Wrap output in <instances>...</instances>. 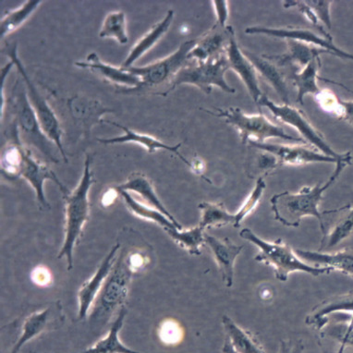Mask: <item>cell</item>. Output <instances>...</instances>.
Wrapping results in <instances>:
<instances>
[{
	"instance_id": "cell-1",
	"label": "cell",
	"mask_w": 353,
	"mask_h": 353,
	"mask_svg": "<svg viewBox=\"0 0 353 353\" xmlns=\"http://www.w3.org/2000/svg\"><path fill=\"white\" fill-rule=\"evenodd\" d=\"M352 156L349 152L347 157L336 163L332 175L324 183H319L314 187H303L300 192L292 194L288 191L274 195L270 199L271 208L276 221L289 228L300 227L301 219L306 216H314L319 219L323 235L327 233L324 223L325 214L330 211H319L323 195L327 191L347 165H352Z\"/></svg>"
},
{
	"instance_id": "cell-2",
	"label": "cell",
	"mask_w": 353,
	"mask_h": 353,
	"mask_svg": "<svg viewBox=\"0 0 353 353\" xmlns=\"http://www.w3.org/2000/svg\"><path fill=\"white\" fill-rule=\"evenodd\" d=\"M240 236L259 249L255 260L272 268L279 281H287L290 274L294 272H303L313 276L332 273L330 268H317L304 262L294 250L281 239L275 241H265L247 228L241 230Z\"/></svg>"
},
{
	"instance_id": "cell-3",
	"label": "cell",
	"mask_w": 353,
	"mask_h": 353,
	"mask_svg": "<svg viewBox=\"0 0 353 353\" xmlns=\"http://www.w3.org/2000/svg\"><path fill=\"white\" fill-rule=\"evenodd\" d=\"M91 164V157L86 156L80 183L74 191L63 195L66 223H65L64 243L59 252V258L61 259L66 257L69 270H72L73 268V250L79 239L81 238L84 225L88 221L89 214H90L89 192L94 183Z\"/></svg>"
},
{
	"instance_id": "cell-4",
	"label": "cell",
	"mask_w": 353,
	"mask_h": 353,
	"mask_svg": "<svg viewBox=\"0 0 353 353\" xmlns=\"http://www.w3.org/2000/svg\"><path fill=\"white\" fill-rule=\"evenodd\" d=\"M216 111L205 110L206 113L217 118L224 119L228 124L234 128L240 134L241 143H267L268 140L278 138L288 142L308 145L303 138L294 137L288 134L284 129L279 125L273 123L267 117L260 114L244 113L238 108H214Z\"/></svg>"
},
{
	"instance_id": "cell-5",
	"label": "cell",
	"mask_w": 353,
	"mask_h": 353,
	"mask_svg": "<svg viewBox=\"0 0 353 353\" xmlns=\"http://www.w3.org/2000/svg\"><path fill=\"white\" fill-rule=\"evenodd\" d=\"M2 53L13 62L14 67L17 68L19 74L23 79L24 84H26L27 94H28L30 103H31L32 108H34L35 114L38 119V121L42 128L43 134L47 135L48 139L51 141L61 152L62 159L65 162H68L66 152L64 150L63 145H62V135L63 130L61 129V122H59L58 117L52 110L50 105L48 104L46 99H43L42 94L37 90L31 79H30L28 72H26L23 62H21L18 55V43L17 42L9 43L6 48L2 50Z\"/></svg>"
},
{
	"instance_id": "cell-6",
	"label": "cell",
	"mask_w": 353,
	"mask_h": 353,
	"mask_svg": "<svg viewBox=\"0 0 353 353\" xmlns=\"http://www.w3.org/2000/svg\"><path fill=\"white\" fill-rule=\"evenodd\" d=\"M230 70L227 55L220 57L214 61L188 63L178 72L170 87L162 96L167 97L181 84H191L198 87L206 94H210L214 87H219L227 94H234L232 88L225 79L227 70Z\"/></svg>"
},
{
	"instance_id": "cell-7",
	"label": "cell",
	"mask_w": 353,
	"mask_h": 353,
	"mask_svg": "<svg viewBox=\"0 0 353 353\" xmlns=\"http://www.w3.org/2000/svg\"><path fill=\"white\" fill-rule=\"evenodd\" d=\"M13 115L15 117L14 124L21 137L28 143V145L34 146L41 153L45 154L48 159L53 162H59L54 157L51 141L47 135L43 134L42 128L30 103L26 84L24 83H16L13 89V96L10 99Z\"/></svg>"
},
{
	"instance_id": "cell-8",
	"label": "cell",
	"mask_w": 353,
	"mask_h": 353,
	"mask_svg": "<svg viewBox=\"0 0 353 353\" xmlns=\"http://www.w3.org/2000/svg\"><path fill=\"white\" fill-rule=\"evenodd\" d=\"M132 275L134 272L130 270L126 257L123 254H119L112 271L94 303L91 314L93 321H107L119 306L123 305L129 292Z\"/></svg>"
},
{
	"instance_id": "cell-9",
	"label": "cell",
	"mask_w": 353,
	"mask_h": 353,
	"mask_svg": "<svg viewBox=\"0 0 353 353\" xmlns=\"http://www.w3.org/2000/svg\"><path fill=\"white\" fill-rule=\"evenodd\" d=\"M197 39L186 41L181 43L180 48L175 52L164 59H159L146 66H134L124 70L132 72V74L137 75L140 79L142 85L139 89L165 86L167 89L163 92L165 93L178 72L189 63V53L195 47ZM162 94H160V96Z\"/></svg>"
},
{
	"instance_id": "cell-10",
	"label": "cell",
	"mask_w": 353,
	"mask_h": 353,
	"mask_svg": "<svg viewBox=\"0 0 353 353\" xmlns=\"http://www.w3.org/2000/svg\"><path fill=\"white\" fill-rule=\"evenodd\" d=\"M257 105L258 108H268L278 121L294 128L297 132H300L301 138L305 141L307 145L319 149L320 153L324 154L325 156L335 157L336 159H342L346 156L347 153L338 154L334 151L325 140L324 137L304 115L303 111L298 108L292 107V105L276 104L265 94L261 97Z\"/></svg>"
},
{
	"instance_id": "cell-11",
	"label": "cell",
	"mask_w": 353,
	"mask_h": 353,
	"mask_svg": "<svg viewBox=\"0 0 353 353\" xmlns=\"http://www.w3.org/2000/svg\"><path fill=\"white\" fill-rule=\"evenodd\" d=\"M248 34H265L267 37L281 38L285 40H294L297 42L314 46L322 48L330 53V55L339 57L343 59L353 61L352 54L345 52L336 47L333 43V38L322 37L312 30L305 28H295V27H286V28H268V27L252 26L245 30Z\"/></svg>"
},
{
	"instance_id": "cell-12",
	"label": "cell",
	"mask_w": 353,
	"mask_h": 353,
	"mask_svg": "<svg viewBox=\"0 0 353 353\" xmlns=\"http://www.w3.org/2000/svg\"><path fill=\"white\" fill-rule=\"evenodd\" d=\"M248 145L275 157L278 168L282 167V165H303L313 164V163H332V164H336L339 160H341L319 153V152L313 150V149H309L303 145H279V143L268 142H252L249 143ZM347 154L345 157H347Z\"/></svg>"
},
{
	"instance_id": "cell-13",
	"label": "cell",
	"mask_w": 353,
	"mask_h": 353,
	"mask_svg": "<svg viewBox=\"0 0 353 353\" xmlns=\"http://www.w3.org/2000/svg\"><path fill=\"white\" fill-rule=\"evenodd\" d=\"M20 176L23 178L34 190L38 202L43 208H50V203L46 198L45 191H43V184L46 181H51L56 183L62 194H70L69 190L59 181L56 173L50 170L47 165L35 159L32 152L26 146L24 148L23 160H21Z\"/></svg>"
},
{
	"instance_id": "cell-14",
	"label": "cell",
	"mask_w": 353,
	"mask_h": 353,
	"mask_svg": "<svg viewBox=\"0 0 353 353\" xmlns=\"http://www.w3.org/2000/svg\"><path fill=\"white\" fill-rule=\"evenodd\" d=\"M234 34L232 26L214 24L208 32L197 38L196 45L189 53L188 61L206 62L225 55L230 38Z\"/></svg>"
},
{
	"instance_id": "cell-15",
	"label": "cell",
	"mask_w": 353,
	"mask_h": 353,
	"mask_svg": "<svg viewBox=\"0 0 353 353\" xmlns=\"http://www.w3.org/2000/svg\"><path fill=\"white\" fill-rule=\"evenodd\" d=\"M119 244H116L107 256L103 260L101 265L97 268V272L90 279L84 282L78 293L79 301V319H85L87 314L92 306L94 305V301H96L97 296L101 292L105 281L112 271L114 265L118 259V252H119Z\"/></svg>"
},
{
	"instance_id": "cell-16",
	"label": "cell",
	"mask_w": 353,
	"mask_h": 353,
	"mask_svg": "<svg viewBox=\"0 0 353 353\" xmlns=\"http://www.w3.org/2000/svg\"><path fill=\"white\" fill-rule=\"evenodd\" d=\"M102 123L112 125V126L119 128V129L123 130L124 132V134L121 135V137L105 138V139L99 138V142L103 143V145H117V143H137V145L145 148L149 154L156 153L157 150H165L176 154V156L178 157L179 159L184 163V164L188 165L189 168L191 167V161H189L183 154H181L180 148H181V145H183V143H178V145H165V143H163L162 141L157 139L156 137H151V135L148 134H140V132H135L134 130H130V128L124 126V125L117 123L115 121L103 119Z\"/></svg>"
},
{
	"instance_id": "cell-17",
	"label": "cell",
	"mask_w": 353,
	"mask_h": 353,
	"mask_svg": "<svg viewBox=\"0 0 353 353\" xmlns=\"http://www.w3.org/2000/svg\"><path fill=\"white\" fill-rule=\"evenodd\" d=\"M228 61H229L230 70H233L243 81L247 90L252 99L256 105L259 103L261 97L263 96L261 90L259 81H258V73L254 65L249 59L244 55L243 50L239 47L235 34L230 38L229 46L226 50Z\"/></svg>"
},
{
	"instance_id": "cell-18",
	"label": "cell",
	"mask_w": 353,
	"mask_h": 353,
	"mask_svg": "<svg viewBox=\"0 0 353 353\" xmlns=\"http://www.w3.org/2000/svg\"><path fill=\"white\" fill-rule=\"evenodd\" d=\"M74 64L76 67L81 69H88L97 72L110 83L130 88L128 90L121 91V93L137 91L142 85L140 79L137 75L122 69L121 67L117 68L113 65L105 63L100 59L97 53L89 54L85 61H76Z\"/></svg>"
},
{
	"instance_id": "cell-19",
	"label": "cell",
	"mask_w": 353,
	"mask_h": 353,
	"mask_svg": "<svg viewBox=\"0 0 353 353\" xmlns=\"http://www.w3.org/2000/svg\"><path fill=\"white\" fill-rule=\"evenodd\" d=\"M296 254L307 263L317 268H327L353 279V249L328 252L295 249Z\"/></svg>"
},
{
	"instance_id": "cell-20",
	"label": "cell",
	"mask_w": 353,
	"mask_h": 353,
	"mask_svg": "<svg viewBox=\"0 0 353 353\" xmlns=\"http://www.w3.org/2000/svg\"><path fill=\"white\" fill-rule=\"evenodd\" d=\"M205 244H208L211 252H213L214 260L219 265L221 273L222 281L228 288H232L234 283L235 262L243 245L233 243L230 239L225 238L219 240L213 236L206 234Z\"/></svg>"
},
{
	"instance_id": "cell-21",
	"label": "cell",
	"mask_w": 353,
	"mask_h": 353,
	"mask_svg": "<svg viewBox=\"0 0 353 353\" xmlns=\"http://www.w3.org/2000/svg\"><path fill=\"white\" fill-rule=\"evenodd\" d=\"M244 55L254 65L257 73L270 83L274 90L279 94L284 105H290V92L286 73L282 68L271 61L268 55L257 56L256 54L243 50Z\"/></svg>"
},
{
	"instance_id": "cell-22",
	"label": "cell",
	"mask_w": 353,
	"mask_h": 353,
	"mask_svg": "<svg viewBox=\"0 0 353 353\" xmlns=\"http://www.w3.org/2000/svg\"><path fill=\"white\" fill-rule=\"evenodd\" d=\"M287 52L283 55H268L271 61L282 69L301 70L323 54H330L322 48L306 45L294 40H286Z\"/></svg>"
},
{
	"instance_id": "cell-23",
	"label": "cell",
	"mask_w": 353,
	"mask_h": 353,
	"mask_svg": "<svg viewBox=\"0 0 353 353\" xmlns=\"http://www.w3.org/2000/svg\"><path fill=\"white\" fill-rule=\"evenodd\" d=\"M116 189L118 190V191L132 192L139 195L145 203H148V206L157 209V211L161 212L163 214L168 217V219L178 227L179 230H183V227L179 223L178 220H176L175 217L170 213V211L165 208V206L163 205L161 200H160L159 195L157 194L156 190L154 188L153 183H152L148 176L143 175V174L132 173L124 183L117 186Z\"/></svg>"
},
{
	"instance_id": "cell-24",
	"label": "cell",
	"mask_w": 353,
	"mask_h": 353,
	"mask_svg": "<svg viewBox=\"0 0 353 353\" xmlns=\"http://www.w3.org/2000/svg\"><path fill=\"white\" fill-rule=\"evenodd\" d=\"M174 17H175V13L173 10H168L162 21L154 24L145 35H143L135 43L134 47L130 48L126 59L121 64L122 69H129V68L134 67L135 62L139 61L143 56L149 52L159 43V41L161 40L162 37L167 34L171 24L173 23Z\"/></svg>"
},
{
	"instance_id": "cell-25",
	"label": "cell",
	"mask_w": 353,
	"mask_h": 353,
	"mask_svg": "<svg viewBox=\"0 0 353 353\" xmlns=\"http://www.w3.org/2000/svg\"><path fill=\"white\" fill-rule=\"evenodd\" d=\"M336 313L353 314V292L334 296L314 306L306 317V324L321 331L327 325V316Z\"/></svg>"
},
{
	"instance_id": "cell-26",
	"label": "cell",
	"mask_w": 353,
	"mask_h": 353,
	"mask_svg": "<svg viewBox=\"0 0 353 353\" xmlns=\"http://www.w3.org/2000/svg\"><path fill=\"white\" fill-rule=\"evenodd\" d=\"M320 67H321V61L319 58L310 62L301 70L283 69L288 80L292 81L293 86L297 89L296 103L298 104L303 105V99L307 94L317 97L321 93L322 89L317 85V80H319Z\"/></svg>"
},
{
	"instance_id": "cell-27",
	"label": "cell",
	"mask_w": 353,
	"mask_h": 353,
	"mask_svg": "<svg viewBox=\"0 0 353 353\" xmlns=\"http://www.w3.org/2000/svg\"><path fill=\"white\" fill-rule=\"evenodd\" d=\"M68 105L73 118L83 125L85 130L90 129L94 124L102 123L103 119L100 118L105 113L112 112V110L103 107L99 102L79 96L69 99Z\"/></svg>"
},
{
	"instance_id": "cell-28",
	"label": "cell",
	"mask_w": 353,
	"mask_h": 353,
	"mask_svg": "<svg viewBox=\"0 0 353 353\" xmlns=\"http://www.w3.org/2000/svg\"><path fill=\"white\" fill-rule=\"evenodd\" d=\"M226 336L232 342L233 347L238 353H265L256 336L248 330H243L236 324L229 316H223L221 319Z\"/></svg>"
},
{
	"instance_id": "cell-29",
	"label": "cell",
	"mask_w": 353,
	"mask_h": 353,
	"mask_svg": "<svg viewBox=\"0 0 353 353\" xmlns=\"http://www.w3.org/2000/svg\"><path fill=\"white\" fill-rule=\"evenodd\" d=\"M341 216L330 232L322 239L320 252H327L353 237V208L350 205L341 208Z\"/></svg>"
},
{
	"instance_id": "cell-30",
	"label": "cell",
	"mask_w": 353,
	"mask_h": 353,
	"mask_svg": "<svg viewBox=\"0 0 353 353\" xmlns=\"http://www.w3.org/2000/svg\"><path fill=\"white\" fill-rule=\"evenodd\" d=\"M125 316H126V310L121 308L118 316L111 324L108 335L97 341L94 346L80 353H143L129 349L119 339V334L123 327Z\"/></svg>"
},
{
	"instance_id": "cell-31",
	"label": "cell",
	"mask_w": 353,
	"mask_h": 353,
	"mask_svg": "<svg viewBox=\"0 0 353 353\" xmlns=\"http://www.w3.org/2000/svg\"><path fill=\"white\" fill-rule=\"evenodd\" d=\"M328 323L321 330L323 336H327L339 345L353 347V314L336 313L327 316Z\"/></svg>"
},
{
	"instance_id": "cell-32",
	"label": "cell",
	"mask_w": 353,
	"mask_h": 353,
	"mask_svg": "<svg viewBox=\"0 0 353 353\" xmlns=\"http://www.w3.org/2000/svg\"><path fill=\"white\" fill-rule=\"evenodd\" d=\"M118 192H119V195L122 197V199H123L128 209H129L134 216L140 217V219L148 220V221L154 222V223L162 227L165 230L178 229V227H176L168 217L163 214L161 212L157 211V209L152 208L150 206L146 205L145 203L140 202V201L135 199L130 192L125 191Z\"/></svg>"
},
{
	"instance_id": "cell-33",
	"label": "cell",
	"mask_w": 353,
	"mask_h": 353,
	"mask_svg": "<svg viewBox=\"0 0 353 353\" xmlns=\"http://www.w3.org/2000/svg\"><path fill=\"white\" fill-rule=\"evenodd\" d=\"M201 211L199 226L203 230L208 228H222L235 223V214L227 210L222 203H201L198 205Z\"/></svg>"
},
{
	"instance_id": "cell-34",
	"label": "cell",
	"mask_w": 353,
	"mask_h": 353,
	"mask_svg": "<svg viewBox=\"0 0 353 353\" xmlns=\"http://www.w3.org/2000/svg\"><path fill=\"white\" fill-rule=\"evenodd\" d=\"M41 3H42L41 0H28V1L21 4L20 7H18L17 9L7 12L4 17L1 19V23H0L1 37H8V35L21 28L29 20L30 17L37 12Z\"/></svg>"
},
{
	"instance_id": "cell-35",
	"label": "cell",
	"mask_w": 353,
	"mask_h": 353,
	"mask_svg": "<svg viewBox=\"0 0 353 353\" xmlns=\"http://www.w3.org/2000/svg\"><path fill=\"white\" fill-rule=\"evenodd\" d=\"M50 310L48 308L27 317L23 322L20 338L18 339L10 353H18L24 344L37 338L43 331L48 330L50 324Z\"/></svg>"
},
{
	"instance_id": "cell-36",
	"label": "cell",
	"mask_w": 353,
	"mask_h": 353,
	"mask_svg": "<svg viewBox=\"0 0 353 353\" xmlns=\"http://www.w3.org/2000/svg\"><path fill=\"white\" fill-rule=\"evenodd\" d=\"M168 236L181 248L185 250L190 254H201V249L205 244V232L199 225L189 230H165Z\"/></svg>"
},
{
	"instance_id": "cell-37",
	"label": "cell",
	"mask_w": 353,
	"mask_h": 353,
	"mask_svg": "<svg viewBox=\"0 0 353 353\" xmlns=\"http://www.w3.org/2000/svg\"><path fill=\"white\" fill-rule=\"evenodd\" d=\"M100 38H113L121 45H126L129 42L127 34L126 14L119 10L108 13L103 21L99 32Z\"/></svg>"
},
{
	"instance_id": "cell-38",
	"label": "cell",
	"mask_w": 353,
	"mask_h": 353,
	"mask_svg": "<svg viewBox=\"0 0 353 353\" xmlns=\"http://www.w3.org/2000/svg\"><path fill=\"white\" fill-rule=\"evenodd\" d=\"M24 148L26 146L23 145V143L19 140V132L15 141L5 146L1 157V170L4 175L12 176V178L20 176V168Z\"/></svg>"
},
{
	"instance_id": "cell-39",
	"label": "cell",
	"mask_w": 353,
	"mask_h": 353,
	"mask_svg": "<svg viewBox=\"0 0 353 353\" xmlns=\"http://www.w3.org/2000/svg\"><path fill=\"white\" fill-rule=\"evenodd\" d=\"M267 188V184H265V180L263 176L257 179L256 183L252 189L251 194L248 195V197L244 200L243 205H241L240 209L236 212L235 214V223L233 225L234 228H240L241 223L247 216H250L257 208L259 205L261 200L265 192V190Z\"/></svg>"
},
{
	"instance_id": "cell-40",
	"label": "cell",
	"mask_w": 353,
	"mask_h": 353,
	"mask_svg": "<svg viewBox=\"0 0 353 353\" xmlns=\"http://www.w3.org/2000/svg\"><path fill=\"white\" fill-rule=\"evenodd\" d=\"M284 7L286 8V9H290V8H297V9L300 10L304 16H305L307 20L310 21V23L313 24L317 30H319L320 34H321L323 37H331L330 34H327V32L325 31V29L323 28L321 21H319V18H317L316 13H314L313 10H312L311 8L305 3V1H293V0L284 1Z\"/></svg>"
},
{
	"instance_id": "cell-41",
	"label": "cell",
	"mask_w": 353,
	"mask_h": 353,
	"mask_svg": "<svg viewBox=\"0 0 353 353\" xmlns=\"http://www.w3.org/2000/svg\"><path fill=\"white\" fill-rule=\"evenodd\" d=\"M305 3L313 10L317 18L324 23L327 29H331L330 7L332 1H324V0H309Z\"/></svg>"
},
{
	"instance_id": "cell-42",
	"label": "cell",
	"mask_w": 353,
	"mask_h": 353,
	"mask_svg": "<svg viewBox=\"0 0 353 353\" xmlns=\"http://www.w3.org/2000/svg\"><path fill=\"white\" fill-rule=\"evenodd\" d=\"M159 336L163 341L168 343H174L181 336V330L180 325L172 319L165 320L160 325Z\"/></svg>"
},
{
	"instance_id": "cell-43",
	"label": "cell",
	"mask_w": 353,
	"mask_h": 353,
	"mask_svg": "<svg viewBox=\"0 0 353 353\" xmlns=\"http://www.w3.org/2000/svg\"><path fill=\"white\" fill-rule=\"evenodd\" d=\"M31 279L37 286L47 288L50 286L53 281V276L48 268L45 265H37L32 271Z\"/></svg>"
},
{
	"instance_id": "cell-44",
	"label": "cell",
	"mask_w": 353,
	"mask_h": 353,
	"mask_svg": "<svg viewBox=\"0 0 353 353\" xmlns=\"http://www.w3.org/2000/svg\"><path fill=\"white\" fill-rule=\"evenodd\" d=\"M338 111L336 116L353 126V101L338 99Z\"/></svg>"
},
{
	"instance_id": "cell-45",
	"label": "cell",
	"mask_w": 353,
	"mask_h": 353,
	"mask_svg": "<svg viewBox=\"0 0 353 353\" xmlns=\"http://www.w3.org/2000/svg\"><path fill=\"white\" fill-rule=\"evenodd\" d=\"M214 12H216L217 20L216 23L220 24L221 26L226 27L228 19H229V2L219 1L214 0L212 1Z\"/></svg>"
},
{
	"instance_id": "cell-46",
	"label": "cell",
	"mask_w": 353,
	"mask_h": 353,
	"mask_svg": "<svg viewBox=\"0 0 353 353\" xmlns=\"http://www.w3.org/2000/svg\"><path fill=\"white\" fill-rule=\"evenodd\" d=\"M128 265L134 273L138 272L145 265V258L140 252H134L126 257Z\"/></svg>"
},
{
	"instance_id": "cell-47",
	"label": "cell",
	"mask_w": 353,
	"mask_h": 353,
	"mask_svg": "<svg viewBox=\"0 0 353 353\" xmlns=\"http://www.w3.org/2000/svg\"><path fill=\"white\" fill-rule=\"evenodd\" d=\"M14 67V64H13L12 61L9 62L1 69V90H0V94H1V97H0V108H1V115H3L4 111V105L5 102H6V99H4V83L6 81L7 76L9 75L10 70H12V68Z\"/></svg>"
},
{
	"instance_id": "cell-48",
	"label": "cell",
	"mask_w": 353,
	"mask_h": 353,
	"mask_svg": "<svg viewBox=\"0 0 353 353\" xmlns=\"http://www.w3.org/2000/svg\"><path fill=\"white\" fill-rule=\"evenodd\" d=\"M303 345L297 342L282 341L281 342V353H303Z\"/></svg>"
},
{
	"instance_id": "cell-49",
	"label": "cell",
	"mask_w": 353,
	"mask_h": 353,
	"mask_svg": "<svg viewBox=\"0 0 353 353\" xmlns=\"http://www.w3.org/2000/svg\"><path fill=\"white\" fill-rule=\"evenodd\" d=\"M118 195H119V192L116 188L107 190V192H105L102 196L101 203L103 206L108 208V206L113 205V203L115 202L116 198L118 197Z\"/></svg>"
},
{
	"instance_id": "cell-50",
	"label": "cell",
	"mask_w": 353,
	"mask_h": 353,
	"mask_svg": "<svg viewBox=\"0 0 353 353\" xmlns=\"http://www.w3.org/2000/svg\"><path fill=\"white\" fill-rule=\"evenodd\" d=\"M190 168L196 173L197 175H202L203 171H205V164H203L202 160L194 159L191 161V167Z\"/></svg>"
},
{
	"instance_id": "cell-51",
	"label": "cell",
	"mask_w": 353,
	"mask_h": 353,
	"mask_svg": "<svg viewBox=\"0 0 353 353\" xmlns=\"http://www.w3.org/2000/svg\"><path fill=\"white\" fill-rule=\"evenodd\" d=\"M222 353H238L236 352L234 347H233L232 342L230 341V339L225 338V341L223 344V347H222Z\"/></svg>"
},
{
	"instance_id": "cell-52",
	"label": "cell",
	"mask_w": 353,
	"mask_h": 353,
	"mask_svg": "<svg viewBox=\"0 0 353 353\" xmlns=\"http://www.w3.org/2000/svg\"><path fill=\"white\" fill-rule=\"evenodd\" d=\"M345 350H346V347L343 346V345H339V349L336 353H344ZM322 352L323 353H327L324 349H323Z\"/></svg>"
},
{
	"instance_id": "cell-53",
	"label": "cell",
	"mask_w": 353,
	"mask_h": 353,
	"mask_svg": "<svg viewBox=\"0 0 353 353\" xmlns=\"http://www.w3.org/2000/svg\"></svg>"
}]
</instances>
